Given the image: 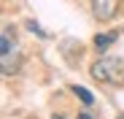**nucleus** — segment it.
<instances>
[{
  "instance_id": "nucleus-1",
  "label": "nucleus",
  "mask_w": 124,
  "mask_h": 119,
  "mask_svg": "<svg viewBox=\"0 0 124 119\" xmlns=\"http://www.w3.org/2000/svg\"><path fill=\"white\" fill-rule=\"evenodd\" d=\"M92 78L111 87H124V57H100L92 65Z\"/></svg>"
},
{
  "instance_id": "nucleus-2",
  "label": "nucleus",
  "mask_w": 124,
  "mask_h": 119,
  "mask_svg": "<svg viewBox=\"0 0 124 119\" xmlns=\"http://www.w3.org/2000/svg\"><path fill=\"white\" fill-rule=\"evenodd\" d=\"M3 57H0V62H3V73H14L16 68V33L11 27H3Z\"/></svg>"
},
{
  "instance_id": "nucleus-3",
  "label": "nucleus",
  "mask_w": 124,
  "mask_h": 119,
  "mask_svg": "<svg viewBox=\"0 0 124 119\" xmlns=\"http://www.w3.org/2000/svg\"><path fill=\"white\" fill-rule=\"evenodd\" d=\"M121 6V0H92V11L97 19H113Z\"/></svg>"
},
{
  "instance_id": "nucleus-4",
  "label": "nucleus",
  "mask_w": 124,
  "mask_h": 119,
  "mask_svg": "<svg viewBox=\"0 0 124 119\" xmlns=\"http://www.w3.org/2000/svg\"><path fill=\"white\" fill-rule=\"evenodd\" d=\"M116 41V33H100V35H94V46L102 51V49H108L111 43Z\"/></svg>"
},
{
  "instance_id": "nucleus-5",
  "label": "nucleus",
  "mask_w": 124,
  "mask_h": 119,
  "mask_svg": "<svg viewBox=\"0 0 124 119\" xmlns=\"http://www.w3.org/2000/svg\"><path fill=\"white\" fill-rule=\"evenodd\" d=\"M73 92L81 97V100H84V106H92V103H94V97H92L89 89H84V87H73Z\"/></svg>"
},
{
  "instance_id": "nucleus-6",
  "label": "nucleus",
  "mask_w": 124,
  "mask_h": 119,
  "mask_svg": "<svg viewBox=\"0 0 124 119\" xmlns=\"http://www.w3.org/2000/svg\"><path fill=\"white\" fill-rule=\"evenodd\" d=\"M27 30H32V33H38L40 38H46V33H43V30H40V27H38L35 22H27Z\"/></svg>"
},
{
  "instance_id": "nucleus-7",
  "label": "nucleus",
  "mask_w": 124,
  "mask_h": 119,
  "mask_svg": "<svg viewBox=\"0 0 124 119\" xmlns=\"http://www.w3.org/2000/svg\"><path fill=\"white\" fill-rule=\"evenodd\" d=\"M78 119H92V116H89V114H81V116H78Z\"/></svg>"
},
{
  "instance_id": "nucleus-8",
  "label": "nucleus",
  "mask_w": 124,
  "mask_h": 119,
  "mask_svg": "<svg viewBox=\"0 0 124 119\" xmlns=\"http://www.w3.org/2000/svg\"><path fill=\"white\" fill-rule=\"evenodd\" d=\"M51 119H65V116H51Z\"/></svg>"
},
{
  "instance_id": "nucleus-9",
  "label": "nucleus",
  "mask_w": 124,
  "mask_h": 119,
  "mask_svg": "<svg viewBox=\"0 0 124 119\" xmlns=\"http://www.w3.org/2000/svg\"><path fill=\"white\" fill-rule=\"evenodd\" d=\"M119 119H124V114H119Z\"/></svg>"
}]
</instances>
